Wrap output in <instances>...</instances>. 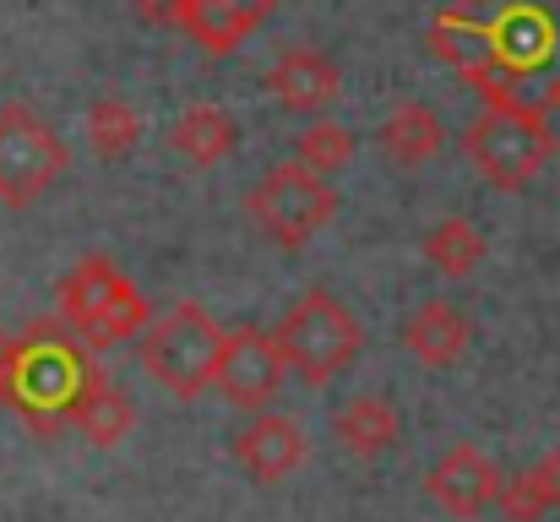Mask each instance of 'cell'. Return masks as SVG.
I'll return each instance as SVG.
<instances>
[{
	"label": "cell",
	"instance_id": "6da1fadb",
	"mask_svg": "<svg viewBox=\"0 0 560 522\" xmlns=\"http://www.w3.org/2000/svg\"><path fill=\"white\" fill-rule=\"evenodd\" d=\"M93 348L66 322H33L22 338H11V370L0 386V403L16 408V419L49 441L71 425V403L82 392V375L93 370Z\"/></svg>",
	"mask_w": 560,
	"mask_h": 522
},
{
	"label": "cell",
	"instance_id": "7a4b0ae2",
	"mask_svg": "<svg viewBox=\"0 0 560 522\" xmlns=\"http://www.w3.org/2000/svg\"><path fill=\"white\" fill-rule=\"evenodd\" d=\"M60 322L93 348H115L142 338V327L153 322L148 294L109 262V256H82L66 278H60Z\"/></svg>",
	"mask_w": 560,
	"mask_h": 522
},
{
	"label": "cell",
	"instance_id": "3957f363",
	"mask_svg": "<svg viewBox=\"0 0 560 522\" xmlns=\"http://www.w3.org/2000/svg\"><path fill=\"white\" fill-rule=\"evenodd\" d=\"M272 344H278L283 364H289L300 381L327 386V381H338L343 370H354V359H360V348H365V333H360V316H354L332 289H305V294L283 311Z\"/></svg>",
	"mask_w": 560,
	"mask_h": 522
},
{
	"label": "cell",
	"instance_id": "277c9868",
	"mask_svg": "<svg viewBox=\"0 0 560 522\" xmlns=\"http://www.w3.org/2000/svg\"><path fill=\"white\" fill-rule=\"evenodd\" d=\"M218 353H223V327L190 300L170 305L164 316H153L137 338L142 370L175 397H201L212 386Z\"/></svg>",
	"mask_w": 560,
	"mask_h": 522
},
{
	"label": "cell",
	"instance_id": "5b68a950",
	"mask_svg": "<svg viewBox=\"0 0 560 522\" xmlns=\"http://www.w3.org/2000/svg\"><path fill=\"white\" fill-rule=\"evenodd\" d=\"M474 170L485 174L495 190H523L534 185V174L556 159V131H550V115L545 109H528V104H490L468 137H463Z\"/></svg>",
	"mask_w": 560,
	"mask_h": 522
},
{
	"label": "cell",
	"instance_id": "8992f818",
	"mask_svg": "<svg viewBox=\"0 0 560 522\" xmlns=\"http://www.w3.org/2000/svg\"><path fill=\"white\" fill-rule=\"evenodd\" d=\"M245 212L256 218V229L272 245L305 251L338 218V190H332V179H316V174L300 170V164H278V170H267L250 185Z\"/></svg>",
	"mask_w": 560,
	"mask_h": 522
},
{
	"label": "cell",
	"instance_id": "52a82bcc",
	"mask_svg": "<svg viewBox=\"0 0 560 522\" xmlns=\"http://www.w3.org/2000/svg\"><path fill=\"white\" fill-rule=\"evenodd\" d=\"M71 164L66 142L33 104H5L0 109V207H33L44 201Z\"/></svg>",
	"mask_w": 560,
	"mask_h": 522
},
{
	"label": "cell",
	"instance_id": "ba28073f",
	"mask_svg": "<svg viewBox=\"0 0 560 522\" xmlns=\"http://www.w3.org/2000/svg\"><path fill=\"white\" fill-rule=\"evenodd\" d=\"M283 353L272 344V333L261 327H245V333H223V353H218V370H212V386L234 403V408H272V397L283 392Z\"/></svg>",
	"mask_w": 560,
	"mask_h": 522
},
{
	"label": "cell",
	"instance_id": "9c48e42d",
	"mask_svg": "<svg viewBox=\"0 0 560 522\" xmlns=\"http://www.w3.org/2000/svg\"><path fill=\"white\" fill-rule=\"evenodd\" d=\"M424 490H430V501H435L446 518L474 522L495 507V496H501V468H495L479 446L463 441V446H446V452L430 463Z\"/></svg>",
	"mask_w": 560,
	"mask_h": 522
},
{
	"label": "cell",
	"instance_id": "30bf717a",
	"mask_svg": "<svg viewBox=\"0 0 560 522\" xmlns=\"http://www.w3.org/2000/svg\"><path fill=\"white\" fill-rule=\"evenodd\" d=\"M234 457H240V468H245L256 485H283L289 474L305 468L311 441H305L300 419L261 408V414H250V419L240 425V436H234Z\"/></svg>",
	"mask_w": 560,
	"mask_h": 522
},
{
	"label": "cell",
	"instance_id": "8fae6325",
	"mask_svg": "<svg viewBox=\"0 0 560 522\" xmlns=\"http://www.w3.org/2000/svg\"><path fill=\"white\" fill-rule=\"evenodd\" d=\"M267 93L278 109L289 115H322L338 104L343 93V71L322 55V49H283L272 66H267Z\"/></svg>",
	"mask_w": 560,
	"mask_h": 522
},
{
	"label": "cell",
	"instance_id": "7c38bea8",
	"mask_svg": "<svg viewBox=\"0 0 560 522\" xmlns=\"http://www.w3.org/2000/svg\"><path fill=\"white\" fill-rule=\"evenodd\" d=\"M278 11V0H180L175 27L186 33L190 44H201L207 55H234L267 16Z\"/></svg>",
	"mask_w": 560,
	"mask_h": 522
},
{
	"label": "cell",
	"instance_id": "4fadbf2b",
	"mask_svg": "<svg viewBox=\"0 0 560 522\" xmlns=\"http://www.w3.org/2000/svg\"><path fill=\"white\" fill-rule=\"evenodd\" d=\"M71 425H77L93 446H120V441L137 430V403H131V392H126L104 364H93V370L82 375L77 403H71Z\"/></svg>",
	"mask_w": 560,
	"mask_h": 522
},
{
	"label": "cell",
	"instance_id": "5bb4252c",
	"mask_svg": "<svg viewBox=\"0 0 560 522\" xmlns=\"http://www.w3.org/2000/svg\"><path fill=\"white\" fill-rule=\"evenodd\" d=\"M474 344V327H468V316L452 305V300H424L408 322H402V348L419 359V364H430V370H446V364H457L463 353Z\"/></svg>",
	"mask_w": 560,
	"mask_h": 522
},
{
	"label": "cell",
	"instance_id": "9a60e30c",
	"mask_svg": "<svg viewBox=\"0 0 560 522\" xmlns=\"http://www.w3.org/2000/svg\"><path fill=\"white\" fill-rule=\"evenodd\" d=\"M430 55L441 66H452L457 77L485 82V71H490V27H485V16L474 5H446L430 22Z\"/></svg>",
	"mask_w": 560,
	"mask_h": 522
},
{
	"label": "cell",
	"instance_id": "2e32d148",
	"mask_svg": "<svg viewBox=\"0 0 560 522\" xmlns=\"http://www.w3.org/2000/svg\"><path fill=\"white\" fill-rule=\"evenodd\" d=\"M375 137H381V148H386L392 164L419 170V164H430V159L446 148V120H441L424 98H402V104L381 120Z\"/></svg>",
	"mask_w": 560,
	"mask_h": 522
},
{
	"label": "cell",
	"instance_id": "e0dca14e",
	"mask_svg": "<svg viewBox=\"0 0 560 522\" xmlns=\"http://www.w3.org/2000/svg\"><path fill=\"white\" fill-rule=\"evenodd\" d=\"M332 436L343 441V452H354V457H386L392 446H397V436H402V419H397V403L392 397H381V392H360L354 403H343V414L332 419Z\"/></svg>",
	"mask_w": 560,
	"mask_h": 522
},
{
	"label": "cell",
	"instance_id": "ac0fdd59",
	"mask_svg": "<svg viewBox=\"0 0 560 522\" xmlns=\"http://www.w3.org/2000/svg\"><path fill=\"white\" fill-rule=\"evenodd\" d=\"M170 148L196 170H212V164H223L240 148V126H234V115L223 104H190L170 126Z\"/></svg>",
	"mask_w": 560,
	"mask_h": 522
},
{
	"label": "cell",
	"instance_id": "d6986e66",
	"mask_svg": "<svg viewBox=\"0 0 560 522\" xmlns=\"http://www.w3.org/2000/svg\"><path fill=\"white\" fill-rule=\"evenodd\" d=\"M495 507L506 512V522H539V518H550V512H560V446H550L523 474H512L501 485Z\"/></svg>",
	"mask_w": 560,
	"mask_h": 522
},
{
	"label": "cell",
	"instance_id": "ffe728a7",
	"mask_svg": "<svg viewBox=\"0 0 560 522\" xmlns=\"http://www.w3.org/2000/svg\"><path fill=\"white\" fill-rule=\"evenodd\" d=\"M142 131H148V126H142V115H137L131 98H120V93L93 98V109H88V142H93V153H98L104 164L131 159L137 142H142Z\"/></svg>",
	"mask_w": 560,
	"mask_h": 522
},
{
	"label": "cell",
	"instance_id": "44dd1931",
	"mask_svg": "<svg viewBox=\"0 0 560 522\" xmlns=\"http://www.w3.org/2000/svg\"><path fill=\"white\" fill-rule=\"evenodd\" d=\"M424 262H430L441 278H474L479 262H485V234H479L468 218H441V223L424 234Z\"/></svg>",
	"mask_w": 560,
	"mask_h": 522
},
{
	"label": "cell",
	"instance_id": "7402d4cb",
	"mask_svg": "<svg viewBox=\"0 0 560 522\" xmlns=\"http://www.w3.org/2000/svg\"><path fill=\"white\" fill-rule=\"evenodd\" d=\"M354 153H360V142H354V131L338 126V120H311V126L300 131V170H311L316 179L343 174L354 164Z\"/></svg>",
	"mask_w": 560,
	"mask_h": 522
},
{
	"label": "cell",
	"instance_id": "603a6c76",
	"mask_svg": "<svg viewBox=\"0 0 560 522\" xmlns=\"http://www.w3.org/2000/svg\"><path fill=\"white\" fill-rule=\"evenodd\" d=\"M142 22H175L180 16V0H131Z\"/></svg>",
	"mask_w": 560,
	"mask_h": 522
},
{
	"label": "cell",
	"instance_id": "cb8c5ba5",
	"mask_svg": "<svg viewBox=\"0 0 560 522\" xmlns=\"http://www.w3.org/2000/svg\"><path fill=\"white\" fill-rule=\"evenodd\" d=\"M5 370H11V333L0 327V386H5Z\"/></svg>",
	"mask_w": 560,
	"mask_h": 522
},
{
	"label": "cell",
	"instance_id": "d4e9b609",
	"mask_svg": "<svg viewBox=\"0 0 560 522\" xmlns=\"http://www.w3.org/2000/svg\"><path fill=\"white\" fill-rule=\"evenodd\" d=\"M545 109H560V71L550 77V88H545Z\"/></svg>",
	"mask_w": 560,
	"mask_h": 522
}]
</instances>
